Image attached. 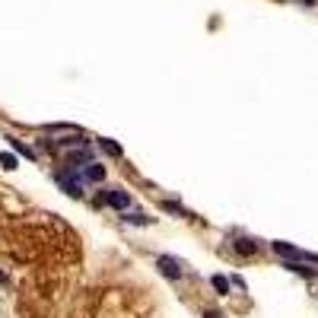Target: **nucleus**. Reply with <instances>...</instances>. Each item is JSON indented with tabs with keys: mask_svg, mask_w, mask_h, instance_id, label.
<instances>
[{
	"mask_svg": "<svg viewBox=\"0 0 318 318\" xmlns=\"http://www.w3.org/2000/svg\"><path fill=\"white\" fill-rule=\"evenodd\" d=\"M96 204H108V207H115V210H127V207H131V194L121 191V188H105L96 198Z\"/></svg>",
	"mask_w": 318,
	"mask_h": 318,
	"instance_id": "obj_1",
	"label": "nucleus"
},
{
	"mask_svg": "<svg viewBox=\"0 0 318 318\" xmlns=\"http://www.w3.org/2000/svg\"><path fill=\"white\" fill-rule=\"evenodd\" d=\"M58 181L70 198H83V178L77 175V169H60L58 172Z\"/></svg>",
	"mask_w": 318,
	"mask_h": 318,
	"instance_id": "obj_2",
	"label": "nucleus"
},
{
	"mask_svg": "<svg viewBox=\"0 0 318 318\" xmlns=\"http://www.w3.org/2000/svg\"><path fill=\"white\" fill-rule=\"evenodd\" d=\"M270 248H274L277 255H283V258H289V261H318V255H309V252H302V248L289 245V242H270Z\"/></svg>",
	"mask_w": 318,
	"mask_h": 318,
	"instance_id": "obj_3",
	"label": "nucleus"
},
{
	"mask_svg": "<svg viewBox=\"0 0 318 318\" xmlns=\"http://www.w3.org/2000/svg\"><path fill=\"white\" fill-rule=\"evenodd\" d=\"M156 267L162 270V277H169V280H178V277H181L178 261H175V258H169V255H159V258H156Z\"/></svg>",
	"mask_w": 318,
	"mask_h": 318,
	"instance_id": "obj_4",
	"label": "nucleus"
},
{
	"mask_svg": "<svg viewBox=\"0 0 318 318\" xmlns=\"http://www.w3.org/2000/svg\"><path fill=\"white\" fill-rule=\"evenodd\" d=\"M83 181H102L105 178V166H99V162H89V166L83 169V175H80Z\"/></svg>",
	"mask_w": 318,
	"mask_h": 318,
	"instance_id": "obj_5",
	"label": "nucleus"
},
{
	"mask_svg": "<svg viewBox=\"0 0 318 318\" xmlns=\"http://www.w3.org/2000/svg\"><path fill=\"white\" fill-rule=\"evenodd\" d=\"M10 140V146H13V153H19V156H26V159H35V153L29 150V146L23 144V140H16V137H6Z\"/></svg>",
	"mask_w": 318,
	"mask_h": 318,
	"instance_id": "obj_6",
	"label": "nucleus"
},
{
	"mask_svg": "<svg viewBox=\"0 0 318 318\" xmlns=\"http://www.w3.org/2000/svg\"><path fill=\"white\" fill-rule=\"evenodd\" d=\"M121 220H124V223H134V226H150V216H146V213H127L124 210Z\"/></svg>",
	"mask_w": 318,
	"mask_h": 318,
	"instance_id": "obj_7",
	"label": "nucleus"
},
{
	"mask_svg": "<svg viewBox=\"0 0 318 318\" xmlns=\"http://www.w3.org/2000/svg\"><path fill=\"white\" fill-rule=\"evenodd\" d=\"M287 267L293 270V274H299V277H318V270H315V267H302V264H296V261H289Z\"/></svg>",
	"mask_w": 318,
	"mask_h": 318,
	"instance_id": "obj_8",
	"label": "nucleus"
},
{
	"mask_svg": "<svg viewBox=\"0 0 318 318\" xmlns=\"http://www.w3.org/2000/svg\"><path fill=\"white\" fill-rule=\"evenodd\" d=\"M99 146H102V150L108 153V156H121V146L115 144V140H108V137H102V140H99Z\"/></svg>",
	"mask_w": 318,
	"mask_h": 318,
	"instance_id": "obj_9",
	"label": "nucleus"
},
{
	"mask_svg": "<svg viewBox=\"0 0 318 318\" xmlns=\"http://www.w3.org/2000/svg\"><path fill=\"white\" fill-rule=\"evenodd\" d=\"M210 283H213V289H216V293H220V296H226V293H229V280H226V277H223V274H216Z\"/></svg>",
	"mask_w": 318,
	"mask_h": 318,
	"instance_id": "obj_10",
	"label": "nucleus"
},
{
	"mask_svg": "<svg viewBox=\"0 0 318 318\" xmlns=\"http://www.w3.org/2000/svg\"><path fill=\"white\" fill-rule=\"evenodd\" d=\"M235 252L239 255H255V245L248 239H235Z\"/></svg>",
	"mask_w": 318,
	"mask_h": 318,
	"instance_id": "obj_11",
	"label": "nucleus"
},
{
	"mask_svg": "<svg viewBox=\"0 0 318 318\" xmlns=\"http://www.w3.org/2000/svg\"><path fill=\"white\" fill-rule=\"evenodd\" d=\"M0 166L3 169H16V156H13V153H0Z\"/></svg>",
	"mask_w": 318,
	"mask_h": 318,
	"instance_id": "obj_12",
	"label": "nucleus"
},
{
	"mask_svg": "<svg viewBox=\"0 0 318 318\" xmlns=\"http://www.w3.org/2000/svg\"><path fill=\"white\" fill-rule=\"evenodd\" d=\"M162 207H166L169 213H178V216H188V210H185V207H178V204H175V201H166V204H162Z\"/></svg>",
	"mask_w": 318,
	"mask_h": 318,
	"instance_id": "obj_13",
	"label": "nucleus"
},
{
	"mask_svg": "<svg viewBox=\"0 0 318 318\" xmlns=\"http://www.w3.org/2000/svg\"><path fill=\"white\" fill-rule=\"evenodd\" d=\"M3 280H6V277H3V270H0V283H3Z\"/></svg>",
	"mask_w": 318,
	"mask_h": 318,
	"instance_id": "obj_14",
	"label": "nucleus"
}]
</instances>
